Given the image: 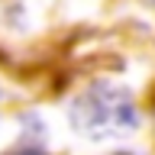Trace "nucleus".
Segmentation results:
<instances>
[{
  "instance_id": "obj_1",
  "label": "nucleus",
  "mask_w": 155,
  "mask_h": 155,
  "mask_svg": "<svg viewBox=\"0 0 155 155\" xmlns=\"http://www.w3.org/2000/svg\"><path fill=\"white\" fill-rule=\"evenodd\" d=\"M71 126L91 139H113L136 129V104L116 84H94L71 104Z\"/></svg>"
},
{
  "instance_id": "obj_2",
  "label": "nucleus",
  "mask_w": 155,
  "mask_h": 155,
  "mask_svg": "<svg viewBox=\"0 0 155 155\" xmlns=\"http://www.w3.org/2000/svg\"><path fill=\"white\" fill-rule=\"evenodd\" d=\"M16 155H39V152H16Z\"/></svg>"
}]
</instances>
